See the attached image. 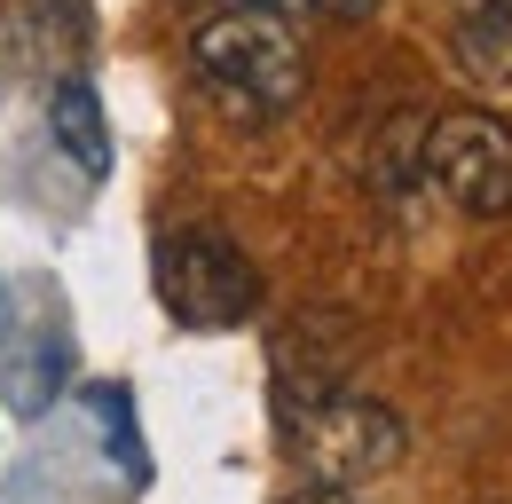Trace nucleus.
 Returning a JSON list of instances; mask_svg holds the SVG:
<instances>
[{
  "label": "nucleus",
  "mask_w": 512,
  "mask_h": 504,
  "mask_svg": "<svg viewBox=\"0 0 512 504\" xmlns=\"http://www.w3.org/2000/svg\"><path fill=\"white\" fill-rule=\"evenodd\" d=\"M56 386H64V339H40V347L16 363V378H8V402H16L24 418H40V410L56 402Z\"/></svg>",
  "instance_id": "obj_6"
},
{
  "label": "nucleus",
  "mask_w": 512,
  "mask_h": 504,
  "mask_svg": "<svg viewBox=\"0 0 512 504\" xmlns=\"http://www.w3.org/2000/svg\"><path fill=\"white\" fill-rule=\"evenodd\" d=\"M292 504H355V497H339V489H308V497H292Z\"/></svg>",
  "instance_id": "obj_10"
},
{
  "label": "nucleus",
  "mask_w": 512,
  "mask_h": 504,
  "mask_svg": "<svg viewBox=\"0 0 512 504\" xmlns=\"http://www.w3.org/2000/svg\"><path fill=\"white\" fill-rule=\"evenodd\" d=\"M95 410H103V426H111V457H119V473H127L134 489L150 481V457H142V441H134V394L127 386H95Z\"/></svg>",
  "instance_id": "obj_7"
},
{
  "label": "nucleus",
  "mask_w": 512,
  "mask_h": 504,
  "mask_svg": "<svg viewBox=\"0 0 512 504\" xmlns=\"http://www.w3.org/2000/svg\"><path fill=\"white\" fill-rule=\"evenodd\" d=\"M0 339H8V284H0Z\"/></svg>",
  "instance_id": "obj_12"
},
{
  "label": "nucleus",
  "mask_w": 512,
  "mask_h": 504,
  "mask_svg": "<svg viewBox=\"0 0 512 504\" xmlns=\"http://www.w3.org/2000/svg\"><path fill=\"white\" fill-rule=\"evenodd\" d=\"M237 8H268V16H284V8H300V0H237Z\"/></svg>",
  "instance_id": "obj_11"
},
{
  "label": "nucleus",
  "mask_w": 512,
  "mask_h": 504,
  "mask_svg": "<svg viewBox=\"0 0 512 504\" xmlns=\"http://www.w3.org/2000/svg\"><path fill=\"white\" fill-rule=\"evenodd\" d=\"M426 174L449 205L505 221L512 213V126L489 111H442L426 126Z\"/></svg>",
  "instance_id": "obj_4"
},
{
  "label": "nucleus",
  "mask_w": 512,
  "mask_h": 504,
  "mask_svg": "<svg viewBox=\"0 0 512 504\" xmlns=\"http://www.w3.org/2000/svg\"><path fill=\"white\" fill-rule=\"evenodd\" d=\"M190 71L197 87L245 126L284 119L308 87V56H300V32L268 8H221L190 32Z\"/></svg>",
  "instance_id": "obj_1"
},
{
  "label": "nucleus",
  "mask_w": 512,
  "mask_h": 504,
  "mask_svg": "<svg viewBox=\"0 0 512 504\" xmlns=\"http://www.w3.org/2000/svg\"><path fill=\"white\" fill-rule=\"evenodd\" d=\"M316 8H323V16H339V24H363L379 0H316Z\"/></svg>",
  "instance_id": "obj_9"
},
{
  "label": "nucleus",
  "mask_w": 512,
  "mask_h": 504,
  "mask_svg": "<svg viewBox=\"0 0 512 504\" xmlns=\"http://www.w3.org/2000/svg\"><path fill=\"white\" fill-rule=\"evenodd\" d=\"M48 134L64 142V158L79 174H111V126H103V103H95L87 79H64L48 95Z\"/></svg>",
  "instance_id": "obj_5"
},
{
  "label": "nucleus",
  "mask_w": 512,
  "mask_h": 504,
  "mask_svg": "<svg viewBox=\"0 0 512 504\" xmlns=\"http://www.w3.org/2000/svg\"><path fill=\"white\" fill-rule=\"evenodd\" d=\"M457 24H512V0H457Z\"/></svg>",
  "instance_id": "obj_8"
},
{
  "label": "nucleus",
  "mask_w": 512,
  "mask_h": 504,
  "mask_svg": "<svg viewBox=\"0 0 512 504\" xmlns=\"http://www.w3.org/2000/svg\"><path fill=\"white\" fill-rule=\"evenodd\" d=\"M158 300L190 331H237L260 315V268L221 229H174L158 237Z\"/></svg>",
  "instance_id": "obj_3"
},
{
  "label": "nucleus",
  "mask_w": 512,
  "mask_h": 504,
  "mask_svg": "<svg viewBox=\"0 0 512 504\" xmlns=\"http://www.w3.org/2000/svg\"><path fill=\"white\" fill-rule=\"evenodd\" d=\"M276 426L292 465L316 481V489H355V481H379L386 465L402 457V418L371 402V394H347V386H284L276 394Z\"/></svg>",
  "instance_id": "obj_2"
}]
</instances>
